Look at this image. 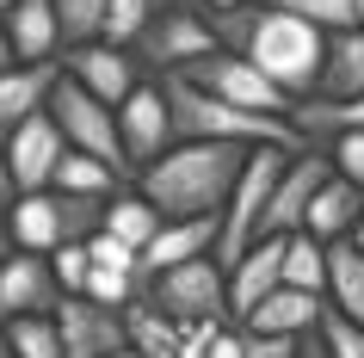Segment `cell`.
Wrapping results in <instances>:
<instances>
[{"label":"cell","instance_id":"cell-23","mask_svg":"<svg viewBox=\"0 0 364 358\" xmlns=\"http://www.w3.org/2000/svg\"><path fill=\"white\" fill-rule=\"evenodd\" d=\"M327 309L364 327V253L352 241L327 247Z\"/></svg>","mask_w":364,"mask_h":358},{"label":"cell","instance_id":"cell-44","mask_svg":"<svg viewBox=\"0 0 364 358\" xmlns=\"http://www.w3.org/2000/svg\"><path fill=\"white\" fill-rule=\"evenodd\" d=\"M0 358H13V346H6V334H0Z\"/></svg>","mask_w":364,"mask_h":358},{"label":"cell","instance_id":"cell-20","mask_svg":"<svg viewBox=\"0 0 364 358\" xmlns=\"http://www.w3.org/2000/svg\"><path fill=\"white\" fill-rule=\"evenodd\" d=\"M6 241L19 253H56L62 247V210H56V191H19L6 204Z\"/></svg>","mask_w":364,"mask_h":358},{"label":"cell","instance_id":"cell-5","mask_svg":"<svg viewBox=\"0 0 364 358\" xmlns=\"http://www.w3.org/2000/svg\"><path fill=\"white\" fill-rule=\"evenodd\" d=\"M136 297L179 327H216V321H229V272L216 260H186L161 272L154 284H142Z\"/></svg>","mask_w":364,"mask_h":358},{"label":"cell","instance_id":"cell-21","mask_svg":"<svg viewBox=\"0 0 364 358\" xmlns=\"http://www.w3.org/2000/svg\"><path fill=\"white\" fill-rule=\"evenodd\" d=\"M321 309H327V297H303V290H284V284H278L241 327H247V334H266V339H303V334H315Z\"/></svg>","mask_w":364,"mask_h":358},{"label":"cell","instance_id":"cell-13","mask_svg":"<svg viewBox=\"0 0 364 358\" xmlns=\"http://www.w3.org/2000/svg\"><path fill=\"white\" fill-rule=\"evenodd\" d=\"M117 142H124V161H130L136 173L173 149V117H167V99H161L154 80H142V87L117 105Z\"/></svg>","mask_w":364,"mask_h":358},{"label":"cell","instance_id":"cell-34","mask_svg":"<svg viewBox=\"0 0 364 358\" xmlns=\"http://www.w3.org/2000/svg\"><path fill=\"white\" fill-rule=\"evenodd\" d=\"M327 167L340 173L346 186L364 191V130H340L333 142H327Z\"/></svg>","mask_w":364,"mask_h":358},{"label":"cell","instance_id":"cell-30","mask_svg":"<svg viewBox=\"0 0 364 358\" xmlns=\"http://www.w3.org/2000/svg\"><path fill=\"white\" fill-rule=\"evenodd\" d=\"M154 0H112L105 6V31H99V43H112V50H130L136 38H142V25H149Z\"/></svg>","mask_w":364,"mask_h":358},{"label":"cell","instance_id":"cell-12","mask_svg":"<svg viewBox=\"0 0 364 358\" xmlns=\"http://www.w3.org/2000/svg\"><path fill=\"white\" fill-rule=\"evenodd\" d=\"M6 179H13V198L19 191H50V179H56V161L68 154V142H62V130L50 124V112L25 117L19 130L6 136Z\"/></svg>","mask_w":364,"mask_h":358},{"label":"cell","instance_id":"cell-29","mask_svg":"<svg viewBox=\"0 0 364 358\" xmlns=\"http://www.w3.org/2000/svg\"><path fill=\"white\" fill-rule=\"evenodd\" d=\"M253 6H272V13H296L315 31H352V0H253Z\"/></svg>","mask_w":364,"mask_h":358},{"label":"cell","instance_id":"cell-10","mask_svg":"<svg viewBox=\"0 0 364 358\" xmlns=\"http://www.w3.org/2000/svg\"><path fill=\"white\" fill-rule=\"evenodd\" d=\"M50 321H56V334H62V358H112V352L130 346L124 309H99L87 297H62Z\"/></svg>","mask_w":364,"mask_h":358},{"label":"cell","instance_id":"cell-36","mask_svg":"<svg viewBox=\"0 0 364 358\" xmlns=\"http://www.w3.org/2000/svg\"><path fill=\"white\" fill-rule=\"evenodd\" d=\"M87 260L105 265V272H130V278H136V253L124 241H112V235H93V241H87Z\"/></svg>","mask_w":364,"mask_h":358},{"label":"cell","instance_id":"cell-19","mask_svg":"<svg viewBox=\"0 0 364 358\" xmlns=\"http://www.w3.org/2000/svg\"><path fill=\"white\" fill-rule=\"evenodd\" d=\"M321 105H352L364 99V31H327V50H321V87H315Z\"/></svg>","mask_w":364,"mask_h":358},{"label":"cell","instance_id":"cell-7","mask_svg":"<svg viewBox=\"0 0 364 358\" xmlns=\"http://www.w3.org/2000/svg\"><path fill=\"white\" fill-rule=\"evenodd\" d=\"M290 154L296 149H247L241 173H235L229 204H223V235H216V265H223V272L253 247V228L266 216V198H272V186H278V173H284Z\"/></svg>","mask_w":364,"mask_h":358},{"label":"cell","instance_id":"cell-4","mask_svg":"<svg viewBox=\"0 0 364 358\" xmlns=\"http://www.w3.org/2000/svg\"><path fill=\"white\" fill-rule=\"evenodd\" d=\"M50 124L62 130V142H68V154H87V161H99V167H112L124 186L136 179V167L124 161V142H117V112L112 105H99L93 93H80L68 75H56V87H50Z\"/></svg>","mask_w":364,"mask_h":358},{"label":"cell","instance_id":"cell-28","mask_svg":"<svg viewBox=\"0 0 364 358\" xmlns=\"http://www.w3.org/2000/svg\"><path fill=\"white\" fill-rule=\"evenodd\" d=\"M6 334V346H13V358H62V334L50 315H19L0 327Z\"/></svg>","mask_w":364,"mask_h":358},{"label":"cell","instance_id":"cell-33","mask_svg":"<svg viewBox=\"0 0 364 358\" xmlns=\"http://www.w3.org/2000/svg\"><path fill=\"white\" fill-rule=\"evenodd\" d=\"M50 272H56V290H62V297H80V290H87V272H93L87 241H62L56 253H50Z\"/></svg>","mask_w":364,"mask_h":358},{"label":"cell","instance_id":"cell-37","mask_svg":"<svg viewBox=\"0 0 364 358\" xmlns=\"http://www.w3.org/2000/svg\"><path fill=\"white\" fill-rule=\"evenodd\" d=\"M241 358H296V339H266V334H241Z\"/></svg>","mask_w":364,"mask_h":358},{"label":"cell","instance_id":"cell-18","mask_svg":"<svg viewBox=\"0 0 364 358\" xmlns=\"http://www.w3.org/2000/svg\"><path fill=\"white\" fill-rule=\"evenodd\" d=\"M278 272H284V241H253L247 253L229 265V315L247 321L253 309L278 290Z\"/></svg>","mask_w":364,"mask_h":358},{"label":"cell","instance_id":"cell-38","mask_svg":"<svg viewBox=\"0 0 364 358\" xmlns=\"http://www.w3.org/2000/svg\"><path fill=\"white\" fill-rule=\"evenodd\" d=\"M204 358H241V334H235L229 321H223V327H210V339H204Z\"/></svg>","mask_w":364,"mask_h":358},{"label":"cell","instance_id":"cell-24","mask_svg":"<svg viewBox=\"0 0 364 358\" xmlns=\"http://www.w3.org/2000/svg\"><path fill=\"white\" fill-rule=\"evenodd\" d=\"M154 228H161V216H154V204L136 186H124V191L105 198V223H99V235H112V241H124L130 253H142V247L154 241Z\"/></svg>","mask_w":364,"mask_h":358},{"label":"cell","instance_id":"cell-46","mask_svg":"<svg viewBox=\"0 0 364 358\" xmlns=\"http://www.w3.org/2000/svg\"><path fill=\"white\" fill-rule=\"evenodd\" d=\"M6 13H13V0H0V19H6Z\"/></svg>","mask_w":364,"mask_h":358},{"label":"cell","instance_id":"cell-31","mask_svg":"<svg viewBox=\"0 0 364 358\" xmlns=\"http://www.w3.org/2000/svg\"><path fill=\"white\" fill-rule=\"evenodd\" d=\"M56 210H62V241H93L105 223V198H62L56 191Z\"/></svg>","mask_w":364,"mask_h":358},{"label":"cell","instance_id":"cell-9","mask_svg":"<svg viewBox=\"0 0 364 358\" xmlns=\"http://www.w3.org/2000/svg\"><path fill=\"white\" fill-rule=\"evenodd\" d=\"M327 149H296L284 161V173H278V186H272V198H266V216H259V228H253V241H284V235H296L303 228V216H309V198L321 191V179H327Z\"/></svg>","mask_w":364,"mask_h":358},{"label":"cell","instance_id":"cell-27","mask_svg":"<svg viewBox=\"0 0 364 358\" xmlns=\"http://www.w3.org/2000/svg\"><path fill=\"white\" fill-rule=\"evenodd\" d=\"M105 6H112V0H56V31H62V50L99 43V31H105Z\"/></svg>","mask_w":364,"mask_h":358},{"label":"cell","instance_id":"cell-8","mask_svg":"<svg viewBox=\"0 0 364 358\" xmlns=\"http://www.w3.org/2000/svg\"><path fill=\"white\" fill-rule=\"evenodd\" d=\"M179 75L192 80L198 93L235 105V112H259V117H284V124H290V99L278 93V87H266V80L253 75L241 56H223V50H216V56L192 62V68H179Z\"/></svg>","mask_w":364,"mask_h":358},{"label":"cell","instance_id":"cell-22","mask_svg":"<svg viewBox=\"0 0 364 358\" xmlns=\"http://www.w3.org/2000/svg\"><path fill=\"white\" fill-rule=\"evenodd\" d=\"M6 43H13V62H50L62 50V31H56V0H13L6 13Z\"/></svg>","mask_w":364,"mask_h":358},{"label":"cell","instance_id":"cell-41","mask_svg":"<svg viewBox=\"0 0 364 358\" xmlns=\"http://www.w3.org/2000/svg\"><path fill=\"white\" fill-rule=\"evenodd\" d=\"M0 198L13 204V179H6V154H0Z\"/></svg>","mask_w":364,"mask_h":358},{"label":"cell","instance_id":"cell-32","mask_svg":"<svg viewBox=\"0 0 364 358\" xmlns=\"http://www.w3.org/2000/svg\"><path fill=\"white\" fill-rule=\"evenodd\" d=\"M80 297L99 302V309H130V302H136V278H130V272H105V265H93Z\"/></svg>","mask_w":364,"mask_h":358},{"label":"cell","instance_id":"cell-45","mask_svg":"<svg viewBox=\"0 0 364 358\" xmlns=\"http://www.w3.org/2000/svg\"><path fill=\"white\" fill-rule=\"evenodd\" d=\"M112 358H142V352H130V346H124V352H112Z\"/></svg>","mask_w":364,"mask_h":358},{"label":"cell","instance_id":"cell-11","mask_svg":"<svg viewBox=\"0 0 364 358\" xmlns=\"http://www.w3.org/2000/svg\"><path fill=\"white\" fill-rule=\"evenodd\" d=\"M56 68L75 80L80 93H93L99 105H112V112L136 93V87H142V68H136V56H130V50H112V43H80V50H68Z\"/></svg>","mask_w":364,"mask_h":358},{"label":"cell","instance_id":"cell-1","mask_svg":"<svg viewBox=\"0 0 364 358\" xmlns=\"http://www.w3.org/2000/svg\"><path fill=\"white\" fill-rule=\"evenodd\" d=\"M216 31V50L223 56H241L253 75L278 87L290 105L315 99L321 87V50H327V31H315L309 19L296 13H272V6H235V13H216L210 19Z\"/></svg>","mask_w":364,"mask_h":358},{"label":"cell","instance_id":"cell-35","mask_svg":"<svg viewBox=\"0 0 364 358\" xmlns=\"http://www.w3.org/2000/svg\"><path fill=\"white\" fill-rule=\"evenodd\" d=\"M321 346H327V358H364V327L358 321H346V315H333V309H321Z\"/></svg>","mask_w":364,"mask_h":358},{"label":"cell","instance_id":"cell-3","mask_svg":"<svg viewBox=\"0 0 364 358\" xmlns=\"http://www.w3.org/2000/svg\"><path fill=\"white\" fill-rule=\"evenodd\" d=\"M161 99L173 117V142H235V149H303L284 117L235 112L223 99L198 93L186 75H161Z\"/></svg>","mask_w":364,"mask_h":358},{"label":"cell","instance_id":"cell-16","mask_svg":"<svg viewBox=\"0 0 364 358\" xmlns=\"http://www.w3.org/2000/svg\"><path fill=\"white\" fill-rule=\"evenodd\" d=\"M56 62H13V68H0V149H6V136L19 130L25 117H38L50 105V87H56Z\"/></svg>","mask_w":364,"mask_h":358},{"label":"cell","instance_id":"cell-2","mask_svg":"<svg viewBox=\"0 0 364 358\" xmlns=\"http://www.w3.org/2000/svg\"><path fill=\"white\" fill-rule=\"evenodd\" d=\"M241 161H247V149H235V142H173L161 161H149L136 173V191L154 204L161 223L223 216Z\"/></svg>","mask_w":364,"mask_h":358},{"label":"cell","instance_id":"cell-6","mask_svg":"<svg viewBox=\"0 0 364 358\" xmlns=\"http://www.w3.org/2000/svg\"><path fill=\"white\" fill-rule=\"evenodd\" d=\"M136 68H161V75H179V68H192V62L216 56V31L204 19V6L192 0H161L142 25V38L130 43Z\"/></svg>","mask_w":364,"mask_h":358},{"label":"cell","instance_id":"cell-42","mask_svg":"<svg viewBox=\"0 0 364 358\" xmlns=\"http://www.w3.org/2000/svg\"><path fill=\"white\" fill-rule=\"evenodd\" d=\"M0 68H13V43H6V25H0Z\"/></svg>","mask_w":364,"mask_h":358},{"label":"cell","instance_id":"cell-39","mask_svg":"<svg viewBox=\"0 0 364 358\" xmlns=\"http://www.w3.org/2000/svg\"><path fill=\"white\" fill-rule=\"evenodd\" d=\"M204 13H235V6H247V0H198Z\"/></svg>","mask_w":364,"mask_h":358},{"label":"cell","instance_id":"cell-14","mask_svg":"<svg viewBox=\"0 0 364 358\" xmlns=\"http://www.w3.org/2000/svg\"><path fill=\"white\" fill-rule=\"evenodd\" d=\"M216 235H223V216H192V223H161L154 228V241L136 253V290L154 284L161 272L186 260H216Z\"/></svg>","mask_w":364,"mask_h":358},{"label":"cell","instance_id":"cell-17","mask_svg":"<svg viewBox=\"0 0 364 358\" xmlns=\"http://www.w3.org/2000/svg\"><path fill=\"white\" fill-rule=\"evenodd\" d=\"M358 216H364V191H358V186H346L340 173H327L321 191L309 198V216H303V228H296V235H309V241L333 247V241H346V235L358 228Z\"/></svg>","mask_w":364,"mask_h":358},{"label":"cell","instance_id":"cell-40","mask_svg":"<svg viewBox=\"0 0 364 358\" xmlns=\"http://www.w3.org/2000/svg\"><path fill=\"white\" fill-rule=\"evenodd\" d=\"M13 253V241H6V198H0V260Z\"/></svg>","mask_w":364,"mask_h":358},{"label":"cell","instance_id":"cell-26","mask_svg":"<svg viewBox=\"0 0 364 358\" xmlns=\"http://www.w3.org/2000/svg\"><path fill=\"white\" fill-rule=\"evenodd\" d=\"M50 191H62V198H112V191H124V179H117L112 167L87 161V154H62Z\"/></svg>","mask_w":364,"mask_h":358},{"label":"cell","instance_id":"cell-25","mask_svg":"<svg viewBox=\"0 0 364 358\" xmlns=\"http://www.w3.org/2000/svg\"><path fill=\"white\" fill-rule=\"evenodd\" d=\"M284 290H303V297H327V247L309 241V235H284V272H278Z\"/></svg>","mask_w":364,"mask_h":358},{"label":"cell","instance_id":"cell-15","mask_svg":"<svg viewBox=\"0 0 364 358\" xmlns=\"http://www.w3.org/2000/svg\"><path fill=\"white\" fill-rule=\"evenodd\" d=\"M56 272H50V260L43 253H6L0 260V327L6 321H19V315H56Z\"/></svg>","mask_w":364,"mask_h":358},{"label":"cell","instance_id":"cell-43","mask_svg":"<svg viewBox=\"0 0 364 358\" xmlns=\"http://www.w3.org/2000/svg\"><path fill=\"white\" fill-rule=\"evenodd\" d=\"M346 241H352V247H358V253H364V216H358V228H352V235H346Z\"/></svg>","mask_w":364,"mask_h":358}]
</instances>
